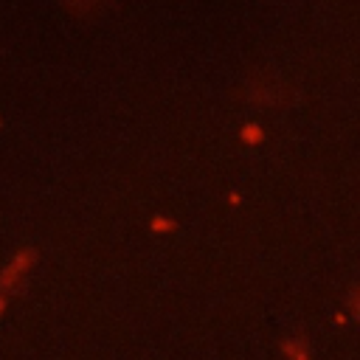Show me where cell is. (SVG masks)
<instances>
[{"label":"cell","instance_id":"cell-1","mask_svg":"<svg viewBox=\"0 0 360 360\" xmlns=\"http://www.w3.org/2000/svg\"><path fill=\"white\" fill-rule=\"evenodd\" d=\"M31 262H34V250L31 248H25V250H20L3 270H0V287H11L28 267H31Z\"/></svg>","mask_w":360,"mask_h":360},{"label":"cell","instance_id":"cell-2","mask_svg":"<svg viewBox=\"0 0 360 360\" xmlns=\"http://www.w3.org/2000/svg\"><path fill=\"white\" fill-rule=\"evenodd\" d=\"M68 3H70V6H76V8H90L96 0H68Z\"/></svg>","mask_w":360,"mask_h":360}]
</instances>
